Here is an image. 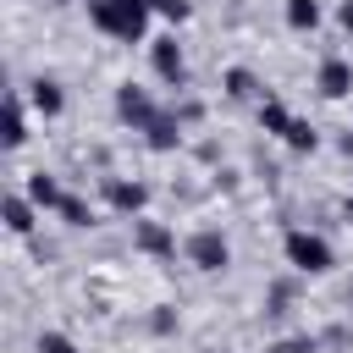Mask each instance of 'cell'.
I'll return each instance as SVG.
<instances>
[{
  "instance_id": "cell-1",
  "label": "cell",
  "mask_w": 353,
  "mask_h": 353,
  "mask_svg": "<svg viewBox=\"0 0 353 353\" xmlns=\"http://www.w3.org/2000/svg\"><path fill=\"white\" fill-rule=\"evenodd\" d=\"M149 11H154L149 0H88V22L121 44H138L149 33Z\"/></svg>"
},
{
  "instance_id": "cell-2",
  "label": "cell",
  "mask_w": 353,
  "mask_h": 353,
  "mask_svg": "<svg viewBox=\"0 0 353 353\" xmlns=\"http://www.w3.org/2000/svg\"><path fill=\"white\" fill-rule=\"evenodd\" d=\"M281 254H287V265L303 270V276H325V270H331V243L314 237V232H303V226H292V232L281 237Z\"/></svg>"
},
{
  "instance_id": "cell-3",
  "label": "cell",
  "mask_w": 353,
  "mask_h": 353,
  "mask_svg": "<svg viewBox=\"0 0 353 353\" xmlns=\"http://www.w3.org/2000/svg\"><path fill=\"white\" fill-rule=\"evenodd\" d=\"M149 61H154V77H160L165 88H182V83H188V61H182V44H176V39H154V44H149Z\"/></svg>"
},
{
  "instance_id": "cell-4",
  "label": "cell",
  "mask_w": 353,
  "mask_h": 353,
  "mask_svg": "<svg viewBox=\"0 0 353 353\" xmlns=\"http://www.w3.org/2000/svg\"><path fill=\"white\" fill-rule=\"evenodd\" d=\"M116 116H121V121H132L138 132H149V127L160 121V110H154V99H149L143 88H132V83H121V88H116Z\"/></svg>"
},
{
  "instance_id": "cell-5",
  "label": "cell",
  "mask_w": 353,
  "mask_h": 353,
  "mask_svg": "<svg viewBox=\"0 0 353 353\" xmlns=\"http://www.w3.org/2000/svg\"><path fill=\"white\" fill-rule=\"evenodd\" d=\"M188 259H193L199 270H210V276H215V270H226V265H232V243H226L221 232H199V237L188 243Z\"/></svg>"
},
{
  "instance_id": "cell-6",
  "label": "cell",
  "mask_w": 353,
  "mask_h": 353,
  "mask_svg": "<svg viewBox=\"0 0 353 353\" xmlns=\"http://www.w3.org/2000/svg\"><path fill=\"white\" fill-rule=\"evenodd\" d=\"M132 243L143 248V254H154V259H165V254H176V237L160 226V221H132Z\"/></svg>"
},
{
  "instance_id": "cell-7",
  "label": "cell",
  "mask_w": 353,
  "mask_h": 353,
  "mask_svg": "<svg viewBox=\"0 0 353 353\" xmlns=\"http://www.w3.org/2000/svg\"><path fill=\"white\" fill-rule=\"evenodd\" d=\"M314 83H320V94H325V99H347V94H353V66L331 55V61L320 66V77H314Z\"/></svg>"
},
{
  "instance_id": "cell-8",
  "label": "cell",
  "mask_w": 353,
  "mask_h": 353,
  "mask_svg": "<svg viewBox=\"0 0 353 353\" xmlns=\"http://www.w3.org/2000/svg\"><path fill=\"white\" fill-rule=\"evenodd\" d=\"M105 199H110V210H116V215H138V210L149 204V188H143V182H121V176H116V182L105 188Z\"/></svg>"
},
{
  "instance_id": "cell-9",
  "label": "cell",
  "mask_w": 353,
  "mask_h": 353,
  "mask_svg": "<svg viewBox=\"0 0 353 353\" xmlns=\"http://www.w3.org/2000/svg\"><path fill=\"white\" fill-rule=\"evenodd\" d=\"M28 99H33L44 116H61V105H66V94H61L55 77H33V83H28Z\"/></svg>"
},
{
  "instance_id": "cell-10",
  "label": "cell",
  "mask_w": 353,
  "mask_h": 353,
  "mask_svg": "<svg viewBox=\"0 0 353 353\" xmlns=\"http://www.w3.org/2000/svg\"><path fill=\"white\" fill-rule=\"evenodd\" d=\"M0 215H6V232H17V237H28V232H33V199L11 193V199L0 204Z\"/></svg>"
},
{
  "instance_id": "cell-11",
  "label": "cell",
  "mask_w": 353,
  "mask_h": 353,
  "mask_svg": "<svg viewBox=\"0 0 353 353\" xmlns=\"http://www.w3.org/2000/svg\"><path fill=\"white\" fill-rule=\"evenodd\" d=\"M28 199H33V204H44V210H61V199H66V193H61V182H55V176L33 171V176H28Z\"/></svg>"
},
{
  "instance_id": "cell-12",
  "label": "cell",
  "mask_w": 353,
  "mask_h": 353,
  "mask_svg": "<svg viewBox=\"0 0 353 353\" xmlns=\"http://www.w3.org/2000/svg\"><path fill=\"white\" fill-rule=\"evenodd\" d=\"M287 28L314 33V28H320V0H287Z\"/></svg>"
},
{
  "instance_id": "cell-13",
  "label": "cell",
  "mask_w": 353,
  "mask_h": 353,
  "mask_svg": "<svg viewBox=\"0 0 353 353\" xmlns=\"http://www.w3.org/2000/svg\"><path fill=\"white\" fill-rule=\"evenodd\" d=\"M259 127H265V132H276V138H287V127H292V110H287L281 99H265V105H259Z\"/></svg>"
},
{
  "instance_id": "cell-14",
  "label": "cell",
  "mask_w": 353,
  "mask_h": 353,
  "mask_svg": "<svg viewBox=\"0 0 353 353\" xmlns=\"http://www.w3.org/2000/svg\"><path fill=\"white\" fill-rule=\"evenodd\" d=\"M28 143V121H22V99L11 94L6 99V149H22Z\"/></svg>"
},
{
  "instance_id": "cell-15",
  "label": "cell",
  "mask_w": 353,
  "mask_h": 353,
  "mask_svg": "<svg viewBox=\"0 0 353 353\" xmlns=\"http://www.w3.org/2000/svg\"><path fill=\"white\" fill-rule=\"evenodd\" d=\"M176 143H182V121L176 116H160L149 127V149H176Z\"/></svg>"
},
{
  "instance_id": "cell-16",
  "label": "cell",
  "mask_w": 353,
  "mask_h": 353,
  "mask_svg": "<svg viewBox=\"0 0 353 353\" xmlns=\"http://www.w3.org/2000/svg\"><path fill=\"white\" fill-rule=\"evenodd\" d=\"M226 94H232V99H254V94H259V83H254V72H243V66H232V72H226Z\"/></svg>"
},
{
  "instance_id": "cell-17",
  "label": "cell",
  "mask_w": 353,
  "mask_h": 353,
  "mask_svg": "<svg viewBox=\"0 0 353 353\" xmlns=\"http://www.w3.org/2000/svg\"><path fill=\"white\" fill-rule=\"evenodd\" d=\"M314 143H320V132H314L309 121H298V116H292V127H287V149H298V154H303V149H314Z\"/></svg>"
},
{
  "instance_id": "cell-18",
  "label": "cell",
  "mask_w": 353,
  "mask_h": 353,
  "mask_svg": "<svg viewBox=\"0 0 353 353\" xmlns=\"http://www.w3.org/2000/svg\"><path fill=\"white\" fill-rule=\"evenodd\" d=\"M61 221H66V226H88V221H94V210H88L77 193H66V199H61Z\"/></svg>"
},
{
  "instance_id": "cell-19",
  "label": "cell",
  "mask_w": 353,
  "mask_h": 353,
  "mask_svg": "<svg viewBox=\"0 0 353 353\" xmlns=\"http://www.w3.org/2000/svg\"><path fill=\"white\" fill-rule=\"evenodd\" d=\"M39 353H77V347H72V336H61V331H44V336H39Z\"/></svg>"
},
{
  "instance_id": "cell-20",
  "label": "cell",
  "mask_w": 353,
  "mask_h": 353,
  "mask_svg": "<svg viewBox=\"0 0 353 353\" xmlns=\"http://www.w3.org/2000/svg\"><path fill=\"white\" fill-rule=\"evenodd\" d=\"M149 6H154L160 17H171V22H182V17H188V0H149Z\"/></svg>"
},
{
  "instance_id": "cell-21",
  "label": "cell",
  "mask_w": 353,
  "mask_h": 353,
  "mask_svg": "<svg viewBox=\"0 0 353 353\" xmlns=\"http://www.w3.org/2000/svg\"><path fill=\"white\" fill-rule=\"evenodd\" d=\"M336 17H342V28L353 33V0H342V11H336Z\"/></svg>"
},
{
  "instance_id": "cell-22",
  "label": "cell",
  "mask_w": 353,
  "mask_h": 353,
  "mask_svg": "<svg viewBox=\"0 0 353 353\" xmlns=\"http://www.w3.org/2000/svg\"><path fill=\"white\" fill-rule=\"evenodd\" d=\"M276 353H309V342H281Z\"/></svg>"
},
{
  "instance_id": "cell-23",
  "label": "cell",
  "mask_w": 353,
  "mask_h": 353,
  "mask_svg": "<svg viewBox=\"0 0 353 353\" xmlns=\"http://www.w3.org/2000/svg\"><path fill=\"white\" fill-rule=\"evenodd\" d=\"M347 221H353V199H347Z\"/></svg>"
},
{
  "instance_id": "cell-24",
  "label": "cell",
  "mask_w": 353,
  "mask_h": 353,
  "mask_svg": "<svg viewBox=\"0 0 353 353\" xmlns=\"http://www.w3.org/2000/svg\"><path fill=\"white\" fill-rule=\"evenodd\" d=\"M55 6H72V0H55Z\"/></svg>"
}]
</instances>
